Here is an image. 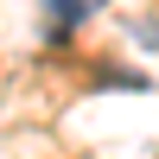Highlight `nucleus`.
<instances>
[{"label": "nucleus", "mask_w": 159, "mask_h": 159, "mask_svg": "<svg viewBox=\"0 0 159 159\" xmlns=\"http://www.w3.org/2000/svg\"><path fill=\"white\" fill-rule=\"evenodd\" d=\"M89 13H102V0H45V25H51V38L76 32Z\"/></svg>", "instance_id": "1"}]
</instances>
